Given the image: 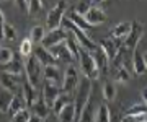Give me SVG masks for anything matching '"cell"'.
I'll list each match as a JSON object with an SVG mask.
<instances>
[{"label": "cell", "instance_id": "cell-40", "mask_svg": "<svg viewBox=\"0 0 147 122\" xmlns=\"http://www.w3.org/2000/svg\"><path fill=\"white\" fill-rule=\"evenodd\" d=\"M28 122H42V119H39V117H36V116H31Z\"/></svg>", "mask_w": 147, "mask_h": 122}, {"label": "cell", "instance_id": "cell-14", "mask_svg": "<svg viewBox=\"0 0 147 122\" xmlns=\"http://www.w3.org/2000/svg\"><path fill=\"white\" fill-rule=\"evenodd\" d=\"M61 95V88L56 85H51V83H47V81H44V85H42V91H41V96L42 99H44V103L47 104V107H53L54 101H56V98Z\"/></svg>", "mask_w": 147, "mask_h": 122}, {"label": "cell", "instance_id": "cell-11", "mask_svg": "<svg viewBox=\"0 0 147 122\" xmlns=\"http://www.w3.org/2000/svg\"><path fill=\"white\" fill-rule=\"evenodd\" d=\"M42 78H44V81L51 83V85H56L59 88L62 85V72L57 65H46L42 69Z\"/></svg>", "mask_w": 147, "mask_h": 122}, {"label": "cell", "instance_id": "cell-21", "mask_svg": "<svg viewBox=\"0 0 147 122\" xmlns=\"http://www.w3.org/2000/svg\"><path fill=\"white\" fill-rule=\"evenodd\" d=\"M33 112H34V116L39 117V119H42L44 121V117L47 116V112H49V107H47V104L44 103V99H42V96L39 95L34 99V103H33Z\"/></svg>", "mask_w": 147, "mask_h": 122}, {"label": "cell", "instance_id": "cell-5", "mask_svg": "<svg viewBox=\"0 0 147 122\" xmlns=\"http://www.w3.org/2000/svg\"><path fill=\"white\" fill-rule=\"evenodd\" d=\"M65 10H67V2L65 0H59L57 3L49 10V13L46 16V26L49 28V31L61 28V21H62Z\"/></svg>", "mask_w": 147, "mask_h": 122}, {"label": "cell", "instance_id": "cell-13", "mask_svg": "<svg viewBox=\"0 0 147 122\" xmlns=\"http://www.w3.org/2000/svg\"><path fill=\"white\" fill-rule=\"evenodd\" d=\"M132 67L136 75H144L147 70V62H146V54L141 51V43L137 44V47L132 51Z\"/></svg>", "mask_w": 147, "mask_h": 122}, {"label": "cell", "instance_id": "cell-15", "mask_svg": "<svg viewBox=\"0 0 147 122\" xmlns=\"http://www.w3.org/2000/svg\"><path fill=\"white\" fill-rule=\"evenodd\" d=\"M33 55H34V57L38 59V62L41 65H44V67H46V65H57V60L53 57V54L49 52L47 49L42 47L41 44L36 46V47H33Z\"/></svg>", "mask_w": 147, "mask_h": 122}, {"label": "cell", "instance_id": "cell-31", "mask_svg": "<svg viewBox=\"0 0 147 122\" xmlns=\"http://www.w3.org/2000/svg\"><path fill=\"white\" fill-rule=\"evenodd\" d=\"M33 47H34V44L31 43V39L30 37H25L20 44V54L21 57H30L33 54Z\"/></svg>", "mask_w": 147, "mask_h": 122}, {"label": "cell", "instance_id": "cell-20", "mask_svg": "<svg viewBox=\"0 0 147 122\" xmlns=\"http://www.w3.org/2000/svg\"><path fill=\"white\" fill-rule=\"evenodd\" d=\"M57 117H59L61 122H77L75 121V106H74V101L69 103V104H65V106L59 111Z\"/></svg>", "mask_w": 147, "mask_h": 122}, {"label": "cell", "instance_id": "cell-35", "mask_svg": "<svg viewBox=\"0 0 147 122\" xmlns=\"http://www.w3.org/2000/svg\"><path fill=\"white\" fill-rule=\"evenodd\" d=\"M13 60V51L8 47H0V65H5Z\"/></svg>", "mask_w": 147, "mask_h": 122}, {"label": "cell", "instance_id": "cell-36", "mask_svg": "<svg viewBox=\"0 0 147 122\" xmlns=\"http://www.w3.org/2000/svg\"><path fill=\"white\" fill-rule=\"evenodd\" d=\"M30 117H31V112L28 111V109H21V111H18V112L13 114V117H11L10 122H28Z\"/></svg>", "mask_w": 147, "mask_h": 122}, {"label": "cell", "instance_id": "cell-39", "mask_svg": "<svg viewBox=\"0 0 147 122\" xmlns=\"http://www.w3.org/2000/svg\"><path fill=\"white\" fill-rule=\"evenodd\" d=\"M15 3H16V7H18L20 10H26V7H28V0H15Z\"/></svg>", "mask_w": 147, "mask_h": 122}, {"label": "cell", "instance_id": "cell-37", "mask_svg": "<svg viewBox=\"0 0 147 122\" xmlns=\"http://www.w3.org/2000/svg\"><path fill=\"white\" fill-rule=\"evenodd\" d=\"M90 7H92V0H82L77 7H74V10H75V13H79L80 16H84L88 11Z\"/></svg>", "mask_w": 147, "mask_h": 122}, {"label": "cell", "instance_id": "cell-34", "mask_svg": "<svg viewBox=\"0 0 147 122\" xmlns=\"http://www.w3.org/2000/svg\"><path fill=\"white\" fill-rule=\"evenodd\" d=\"M42 3H41V0H28V7H26V11L30 13L31 16H36L41 13L42 10Z\"/></svg>", "mask_w": 147, "mask_h": 122}, {"label": "cell", "instance_id": "cell-26", "mask_svg": "<svg viewBox=\"0 0 147 122\" xmlns=\"http://www.w3.org/2000/svg\"><path fill=\"white\" fill-rule=\"evenodd\" d=\"M64 44H65V47L70 51V54H72L74 57H75V60H79V51H80V46L79 43L75 41V37L70 34V33H67V37H65V41H64Z\"/></svg>", "mask_w": 147, "mask_h": 122}, {"label": "cell", "instance_id": "cell-9", "mask_svg": "<svg viewBox=\"0 0 147 122\" xmlns=\"http://www.w3.org/2000/svg\"><path fill=\"white\" fill-rule=\"evenodd\" d=\"M21 81H23V80H21L20 75H11V73L0 72V85H2V88H3V90L10 91L11 95L20 90Z\"/></svg>", "mask_w": 147, "mask_h": 122}, {"label": "cell", "instance_id": "cell-7", "mask_svg": "<svg viewBox=\"0 0 147 122\" xmlns=\"http://www.w3.org/2000/svg\"><path fill=\"white\" fill-rule=\"evenodd\" d=\"M65 37H67V31H65L64 28H57V29H53V31H49V33L44 34V37H42V41H41V46L49 51V49H53L54 46L64 43Z\"/></svg>", "mask_w": 147, "mask_h": 122}, {"label": "cell", "instance_id": "cell-2", "mask_svg": "<svg viewBox=\"0 0 147 122\" xmlns=\"http://www.w3.org/2000/svg\"><path fill=\"white\" fill-rule=\"evenodd\" d=\"M144 33H146V28L144 25L139 21H132V28H131V33L126 36V39H123L121 43V51L124 52H132L134 49L137 47V44L141 43L144 39Z\"/></svg>", "mask_w": 147, "mask_h": 122}, {"label": "cell", "instance_id": "cell-29", "mask_svg": "<svg viewBox=\"0 0 147 122\" xmlns=\"http://www.w3.org/2000/svg\"><path fill=\"white\" fill-rule=\"evenodd\" d=\"M11 93L7 90L0 91V112H8V106H10V101H11Z\"/></svg>", "mask_w": 147, "mask_h": 122}, {"label": "cell", "instance_id": "cell-19", "mask_svg": "<svg viewBox=\"0 0 147 122\" xmlns=\"http://www.w3.org/2000/svg\"><path fill=\"white\" fill-rule=\"evenodd\" d=\"M90 54H92L95 64H96V67H98V70H100V73H101V70L106 72V70H108V64H110V60H108V57L105 55V52H103L100 47H96L93 52H90Z\"/></svg>", "mask_w": 147, "mask_h": 122}, {"label": "cell", "instance_id": "cell-1", "mask_svg": "<svg viewBox=\"0 0 147 122\" xmlns=\"http://www.w3.org/2000/svg\"><path fill=\"white\" fill-rule=\"evenodd\" d=\"M75 99H74V106H75V121L79 119L80 112L84 111V107L90 103V95H92V80L82 78L79 80V85L75 88Z\"/></svg>", "mask_w": 147, "mask_h": 122}, {"label": "cell", "instance_id": "cell-28", "mask_svg": "<svg viewBox=\"0 0 147 122\" xmlns=\"http://www.w3.org/2000/svg\"><path fill=\"white\" fill-rule=\"evenodd\" d=\"M44 34H46V31H44V26H41V25H36V26H33L31 31H30V39H31L33 44L41 43L42 37H44Z\"/></svg>", "mask_w": 147, "mask_h": 122}, {"label": "cell", "instance_id": "cell-17", "mask_svg": "<svg viewBox=\"0 0 147 122\" xmlns=\"http://www.w3.org/2000/svg\"><path fill=\"white\" fill-rule=\"evenodd\" d=\"M64 16H65V18H67L69 21H72L74 25H75V26L79 28V29H82V31L84 33H87L90 29V25L87 21H85V18L84 16H80L79 13H75V10H74V8H70V10H65V13H64Z\"/></svg>", "mask_w": 147, "mask_h": 122}, {"label": "cell", "instance_id": "cell-6", "mask_svg": "<svg viewBox=\"0 0 147 122\" xmlns=\"http://www.w3.org/2000/svg\"><path fill=\"white\" fill-rule=\"evenodd\" d=\"M79 70L75 69V65H69L65 72L62 73V93H67V95H72L74 90L79 85Z\"/></svg>", "mask_w": 147, "mask_h": 122}, {"label": "cell", "instance_id": "cell-38", "mask_svg": "<svg viewBox=\"0 0 147 122\" xmlns=\"http://www.w3.org/2000/svg\"><path fill=\"white\" fill-rule=\"evenodd\" d=\"M142 119H146V114L144 116H124L121 122H141Z\"/></svg>", "mask_w": 147, "mask_h": 122}, {"label": "cell", "instance_id": "cell-32", "mask_svg": "<svg viewBox=\"0 0 147 122\" xmlns=\"http://www.w3.org/2000/svg\"><path fill=\"white\" fill-rule=\"evenodd\" d=\"M103 98L106 101H113L116 98V86L113 81H106L103 85Z\"/></svg>", "mask_w": 147, "mask_h": 122}, {"label": "cell", "instance_id": "cell-4", "mask_svg": "<svg viewBox=\"0 0 147 122\" xmlns=\"http://www.w3.org/2000/svg\"><path fill=\"white\" fill-rule=\"evenodd\" d=\"M25 75H26V81L31 86H34V88H36V85L41 81L42 65L38 62V59L34 57V55L26 57V62H25Z\"/></svg>", "mask_w": 147, "mask_h": 122}, {"label": "cell", "instance_id": "cell-44", "mask_svg": "<svg viewBox=\"0 0 147 122\" xmlns=\"http://www.w3.org/2000/svg\"><path fill=\"white\" fill-rule=\"evenodd\" d=\"M0 2H3V0H0Z\"/></svg>", "mask_w": 147, "mask_h": 122}, {"label": "cell", "instance_id": "cell-41", "mask_svg": "<svg viewBox=\"0 0 147 122\" xmlns=\"http://www.w3.org/2000/svg\"><path fill=\"white\" fill-rule=\"evenodd\" d=\"M101 2H105V0H92V5H96V3H101Z\"/></svg>", "mask_w": 147, "mask_h": 122}, {"label": "cell", "instance_id": "cell-16", "mask_svg": "<svg viewBox=\"0 0 147 122\" xmlns=\"http://www.w3.org/2000/svg\"><path fill=\"white\" fill-rule=\"evenodd\" d=\"M131 28H132V21H121V23H118L116 26L111 28L110 37L123 41V39H126V36L131 33Z\"/></svg>", "mask_w": 147, "mask_h": 122}, {"label": "cell", "instance_id": "cell-27", "mask_svg": "<svg viewBox=\"0 0 147 122\" xmlns=\"http://www.w3.org/2000/svg\"><path fill=\"white\" fill-rule=\"evenodd\" d=\"M129 78H131V73L127 72L126 67H124V65H116V69H115V81L126 83Z\"/></svg>", "mask_w": 147, "mask_h": 122}, {"label": "cell", "instance_id": "cell-8", "mask_svg": "<svg viewBox=\"0 0 147 122\" xmlns=\"http://www.w3.org/2000/svg\"><path fill=\"white\" fill-rule=\"evenodd\" d=\"M121 43L123 41H119V39H113V37H105V39H101L98 44V47L105 52V55L108 57V60H115V57L118 55V52H119L121 49Z\"/></svg>", "mask_w": 147, "mask_h": 122}, {"label": "cell", "instance_id": "cell-22", "mask_svg": "<svg viewBox=\"0 0 147 122\" xmlns=\"http://www.w3.org/2000/svg\"><path fill=\"white\" fill-rule=\"evenodd\" d=\"M0 72L11 73V75H21V72H23V64H21L18 59L13 57L11 62H8V64H5V65H0Z\"/></svg>", "mask_w": 147, "mask_h": 122}, {"label": "cell", "instance_id": "cell-10", "mask_svg": "<svg viewBox=\"0 0 147 122\" xmlns=\"http://www.w3.org/2000/svg\"><path fill=\"white\" fill-rule=\"evenodd\" d=\"M49 52L53 54V57L56 59L57 62H64V64H69V65H72V64H75V62H77V60H75V57L70 54V51L65 47V44H64V43L57 44V46H54L53 49H49Z\"/></svg>", "mask_w": 147, "mask_h": 122}, {"label": "cell", "instance_id": "cell-23", "mask_svg": "<svg viewBox=\"0 0 147 122\" xmlns=\"http://www.w3.org/2000/svg\"><path fill=\"white\" fill-rule=\"evenodd\" d=\"M72 95H67V93H61V95L56 98V101H54V104H53V109L54 111V114H59V111L62 109L65 104H69V103H72Z\"/></svg>", "mask_w": 147, "mask_h": 122}, {"label": "cell", "instance_id": "cell-25", "mask_svg": "<svg viewBox=\"0 0 147 122\" xmlns=\"http://www.w3.org/2000/svg\"><path fill=\"white\" fill-rule=\"evenodd\" d=\"M26 104H25V99L21 95H13L11 96V101H10V106H8V112L15 114V112L21 111V109H26Z\"/></svg>", "mask_w": 147, "mask_h": 122}, {"label": "cell", "instance_id": "cell-12", "mask_svg": "<svg viewBox=\"0 0 147 122\" xmlns=\"http://www.w3.org/2000/svg\"><path fill=\"white\" fill-rule=\"evenodd\" d=\"M84 18H85V21L93 28V26H98V25H101V23L106 21V13L101 10L100 7L92 5L88 8V11L84 15Z\"/></svg>", "mask_w": 147, "mask_h": 122}, {"label": "cell", "instance_id": "cell-30", "mask_svg": "<svg viewBox=\"0 0 147 122\" xmlns=\"http://www.w3.org/2000/svg\"><path fill=\"white\" fill-rule=\"evenodd\" d=\"M2 34H3V39H7V41H15V37H16L15 26L11 23L5 21L3 23V28H2Z\"/></svg>", "mask_w": 147, "mask_h": 122}, {"label": "cell", "instance_id": "cell-3", "mask_svg": "<svg viewBox=\"0 0 147 122\" xmlns=\"http://www.w3.org/2000/svg\"><path fill=\"white\" fill-rule=\"evenodd\" d=\"M79 64H80V70H82V73H84L85 78L96 80L100 77V70H98V67L95 64L92 54L87 52V51L82 49V47H80V51H79Z\"/></svg>", "mask_w": 147, "mask_h": 122}, {"label": "cell", "instance_id": "cell-18", "mask_svg": "<svg viewBox=\"0 0 147 122\" xmlns=\"http://www.w3.org/2000/svg\"><path fill=\"white\" fill-rule=\"evenodd\" d=\"M21 91H23V95H21V96H23V99H25V104H28V106H33L34 99L38 98L36 88L30 85L26 80H23V81H21Z\"/></svg>", "mask_w": 147, "mask_h": 122}, {"label": "cell", "instance_id": "cell-43", "mask_svg": "<svg viewBox=\"0 0 147 122\" xmlns=\"http://www.w3.org/2000/svg\"><path fill=\"white\" fill-rule=\"evenodd\" d=\"M141 122H147V119H142V121Z\"/></svg>", "mask_w": 147, "mask_h": 122}, {"label": "cell", "instance_id": "cell-24", "mask_svg": "<svg viewBox=\"0 0 147 122\" xmlns=\"http://www.w3.org/2000/svg\"><path fill=\"white\" fill-rule=\"evenodd\" d=\"M93 122H111V114H110V107L106 104L98 106L96 112L93 114Z\"/></svg>", "mask_w": 147, "mask_h": 122}, {"label": "cell", "instance_id": "cell-42", "mask_svg": "<svg viewBox=\"0 0 147 122\" xmlns=\"http://www.w3.org/2000/svg\"><path fill=\"white\" fill-rule=\"evenodd\" d=\"M46 2H47V0H41V3H42V5H44V3H46Z\"/></svg>", "mask_w": 147, "mask_h": 122}, {"label": "cell", "instance_id": "cell-33", "mask_svg": "<svg viewBox=\"0 0 147 122\" xmlns=\"http://www.w3.org/2000/svg\"><path fill=\"white\" fill-rule=\"evenodd\" d=\"M146 111H147V106L144 103H136V104H132V106L127 109L124 116H144Z\"/></svg>", "mask_w": 147, "mask_h": 122}]
</instances>
